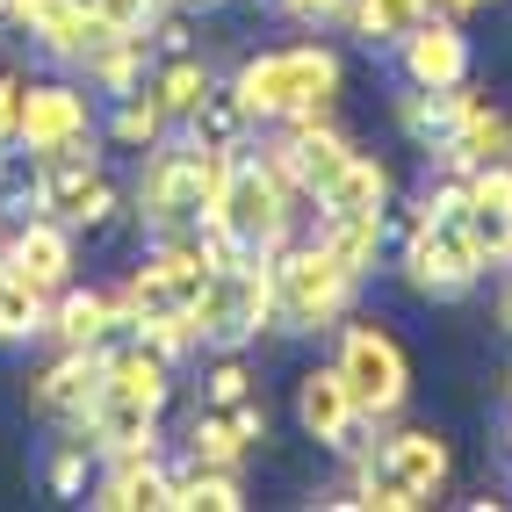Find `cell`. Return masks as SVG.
<instances>
[{
  "mask_svg": "<svg viewBox=\"0 0 512 512\" xmlns=\"http://www.w3.org/2000/svg\"><path fill=\"white\" fill-rule=\"evenodd\" d=\"M246 505V484H238V469H217V462H195L174 469V498H166V512H238Z\"/></svg>",
  "mask_w": 512,
  "mask_h": 512,
  "instance_id": "obj_28",
  "label": "cell"
},
{
  "mask_svg": "<svg viewBox=\"0 0 512 512\" xmlns=\"http://www.w3.org/2000/svg\"><path fill=\"white\" fill-rule=\"evenodd\" d=\"M94 397H101V347H58V361H44L29 375V404H37L44 419L73 426V433L87 426Z\"/></svg>",
  "mask_w": 512,
  "mask_h": 512,
  "instance_id": "obj_14",
  "label": "cell"
},
{
  "mask_svg": "<svg viewBox=\"0 0 512 512\" xmlns=\"http://www.w3.org/2000/svg\"><path fill=\"white\" fill-rule=\"evenodd\" d=\"M238 397H253V375L238 354H217V368L202 375V404H238Z\"/></svg>",
  "mask_w": 512,
  "mask_h": 512,
  "instance_id": "obj_35",
  "label": "cell"
},
{
  "mask_svg": "<svg viewBox=\"0 0 512 512\" xmlns=\"http://www.w3.org/2000/svg\"><path fill=\"white\" fill-rule=\"evenodd\" d=\"M296 426H303V440H318V448L347 455L354 433H361L368 419H361L354 390L339 383V368H303V375H296Z\"/></svg>",
  "mask_w": 512,
  "mask_h": 512,
  "instance_id": "obj_15",
  "label": "cell"
},
{
  "mask_svg": "<svg viewBox=\"0 0 512 512\" xmlns=\"http://www.w3.org/2000/svg\"><path fill=\"white\" fill-rule=\"evenodd\" d=\"M397 65L412 87H462L469 80V37L455 15H426L412 37L397 44Z\"/></svg>",
  "mask_w": 512,
  "mask_h": 512,
  "instance_id": "obj_18",
  "label": "cell"
},
{
  "mask_svg": "<svg viewBox=\"0 0 512 512\" xmlns=\"http://www.w3.org/2000/svg\"><path fill=\"white\" fill-rule=\"evenodd\" d=\"M426 15H433L426 0H354V8H347L354 37H361L368 51H397V44L412 37V29H419Z\"/></svg>",
  "mask_w": 512,
  "mask_h": 512,
  "instance_id": "obj_30",
  "label": "cell"
},
{
  "mask_svg": "<svg viewBox=\"0 0 512 512\" xmlns=\"http://www.w3.org/2000/svg\"><path fill=\"white\" fill-rule=\"evenodd\" d=\"M152 94H159V109L174 116V123H188L202 101L217 94V73H210V58L202 51H166L159 65H152V80H145Z\"/></svg>",
  "mask_w": 512,
  "mask_h": 512,
  "instance_id": "obj_26",
  "label": "cell"
},
{
  "mask_svg": "<svg viewBox=\"0 0 512 512\" xmlns=\"http://www.w3.org/2000/svg\"><path fill=\"white\" fill-rule=\"evenodd\" d=\"M0 267H8L15 282H29L37 296H58L80 267V231H65L58 217H22L0 238Z\"/></svg>",
  "mask_w": 512,
  "mask_h": 512,
  "instance_id": "obj_11",
  "label": "cell"
},
{
  "mask_svg": "<svg viewBox=\"0 0 512 512\" xmlns=\"http://www.w3.org/2000/svg\"><path fill=\"white\" fill-rule=\"evenodd\" d=\"M267 152H275V166L296 181L303 202H318V188L354 159V138H347V130H332L325 116H296V123H282V138L267 145Z\"/></svg>",
  "mask_w": 512,
  "mask_h": 512,
  "instance_id": "obj_13",
  "label": "cell"
},
{
  "mask_svg": "<svg viewBox=\"0 0 512 512\" xmlns=\"http://www.w3.org/2000/svg\"><path fill=\"white\" fill-rule=\"evenodd\" d=\"M0 22L22 29V37H37L44 58L80 65V73L123 37V29H109V22L94 15V0H8V8H0Z\"/></svg>",
  "mask_w": 512,
  "mask_h": 512,
  "instance_id": "obj_10",
  "label": "cell"
},
{
  "mask_svg": "<svg viewBox=\"0 0 512 512\" xmlns=\"http://www.w3.org/2000/svg\"><path fill=\"white\" fill-rule=\"evenodd\" d=\"M166 498H174V469L152 455H109V469L94 476L87 505L94 512H166Z\"/></svg>",
  "mask_w": 512,
  "mask_h": 512,
  "instance_id": "obj_19",
  "label": "cell"
},
{
  "mask_svg": "<svg viewBox=\"0 0 512 512\" xmlns=\"http://www.w3.org/2000/svg\"><path fill=\"white\" fill-rule=\"evenodd\" d=\"M448 469H455L448 440H440L433 426H404V433H390L375 455H361V469H354V498H347V505L419 512V505H433L440 491H448Z\"/></svg>",
  "mask_w": 512,
  "mask_h": 512,
  "instance_id": "obj_4",
  "label": "cell"
},
{
  "mask_svg": "<svg viewBox=\"0 0 512 512\" xmlns=\"http://www.w3.org/2000/svg\"><path fill=\"white\" fill-rule=\"evenodd\" d=\"M94 138V94L73 87V80H29L22 94V152H65V145H80Z\"/></svg>",
  "mask_w": 512,
  "mask_h": 512,
  "instance_id": "obj_12",
  "label": "cell"
},
{
  "mask_svg": "<svg viewBox=\"0 0 512 512\" xmlns=\"http://www.w3.org/2000/svg\"><path fill=\"white\" fill-rule=\"evenodd\" d=\"M339 87H347V65H339L332 44H275V51H253L231 73V94L246 101V116L275 123V130L296 116H325Z\"/></svg>",
  "mask_w": 512,
  "mask_h": 512,
  "instance_id": "obj_2",
  "label": "cell"
},
{
  "mask_svg": "<svg viewBox=\"0 0 512 512\" xmlns=\"http://www.w3.org/2000/svg\"><path fill=\"white\" fill-rule=\"evenodd\" d=\"M296 217H303V195L296 181L275 166V152H231L224 159V181H217V202H210V217H202V231H217L224 246L238 253H275L296 238Z\"/></svg>",
  "mask_w": 512,
  "mask_h": 512,
  "instance_id": "obj_1",
  "label": "cell"
},
{
  "mask_svg": "<svg viewBox=\"0 0 512 512\" xmlns=\"http://www.w3.org/2000/svg\"><path fill=\"white\" fill-rule=\"evenodd\" d=\"M462 224L476 231L491 267L512 260V166H476L462 174Z\"/></svg>",
  "mask_w": 512,
  "mask_h": 512,
  "instance_id": "obj_20",
  "label": "cell"
},
{
  "mask_svg": "<svg viewBox=\"0 0 512 512\" xmlns=\"http://www.w3.org/2000/svg\"><path fill=\"white\" fill-rule=\"evenodd\" d=\"M339 383L354 390L361 404V419L368 426H383L404 412V397H412V361H404L397 347V332L390 325H375V318H354V325H339Z\"/></svg>",
  "mask_w": 512,
  "mask_h": 512,
  "instance_id": "obj_8",
  "label": "cell"
},
{
  "mask_svg": "<svg viewBox=\"0 0 512 512\" xmlns=\"http://www.w3.org/2000/svg\"><path fill=\"white\" fill-rule=\"evenodd\" d=\"M275 8H282L289 22H303V29H318V22H347L354 0H275Z\"/></svg>",
  "mask_w": 512,
  "mask_h": 512,
  "instance_id": "obj_38",
  "label": "cell"
},
{
  "mask_svg": "<svg viewBox=\"0 0 512 512\" xmlns=\"http://www.w3.org/2000/svg\"><path fill=\"white\" fill-rule=\"evenodd\" d=\"M253 130H260V123L246 116V101H238L231 87H217V94L188 116V138H195L202 152H224V159H231V152H246V145H253Z\"/></svg>",
  "mask_w": 512,
  "mask_h": 512,
  "instance_id": "obj_29",
  "label": "cell"
},
{
  "mask_svg": "<svg viewBox=\"0 0 512 512\" xmlns=\"http://www.w3.org/2000/svg\"><path fill=\"white\" fill-rule=\"evenodd\" d=\"M166 130H174V116L159 109V94L152 87H130V94H116V116H109V145H123V152H152Z\"/></svg>",
  "mask_w": 512,
  "mask_h": 512,
  "instance_id": "obj_31",
  "label": "cell"
},
{
  "mask_svg": "<svg viewBox=\"0 0 512 512\" xmlns=\"http://www.w3.org/2000/svg\"><path fill=\"white\" fill-rule=\"evenodd\" d=\"M101 397L145 404V412H166L174 404V361H166L152 339L130 332L123 347H101Z\"/></svg>",
  "mask_w": 512,
  "mask_h": 512,
  "instance_id": "obj_16",
  "label": "cell"
},
{
  "mask_svg": "<svg viewBox=\"0 0 512 512\" xmlns=\"http://www.w3.org/2000/svg\"><path fill=\"white\" fill-rule=\"evenodd\" d=\"M267 440V412L260 397H238V404H202L195 426H188V455L195 462H217V469H238L253 448Z\"/></svg>",
  "mask_w": 512,
  "mask_h": 512,
  "instance_id": "obj_17",
  "label": "cell"
},
{
  "mask_svg": "<svg viewBox=\"0 0 512 512\" xmlns=\"http://www.w3.org/2000/svg\"><path fill=\"white\" fill-rule=\"evenodd\" d=\"M44 332L58 339V347H109V332H130L123 311H116V289H80V282H65L51 296V318Z\"/></svg>",
  "mask_w": 512,
  "mask_h": 512,
  "instance_id": "obj_21",
  "label": "cell"
},
{
  "mask_svg": "<svg viewBox=\"0 0 512 512\" xmlns=\"http://www.w3.org/2000/svg\"><path fill=\"white\" fill-rule=\"evenodd\" d=\"M448 174H476V166H512V116H498L491 101H476V109L455 123V138L433 152Z\"/></svg>",
  "mask_w": 512,
  "mask_h": 512,
  "instance_id": "obj_24",
  "label": "cell"
},
{
  "mask_svg": "<svg viewBox=\"0 0 512 512\" xmlns=\"http://www.w3.org/2000/svg\"><path fill=\"white\" fill-rule=\"evenodd\" d=\"M318 238L339 253V267H347L354 282H368L375 260H383V246H390V210H375V217H325Z\"/></svg>",
  "mask_w": 512,
  "mask_h": 512,
  "instance_id": "obj_27",
  "label": "cell"
},
{
  "mask_svg": "<svg viewBox=\"0 0 512 512\" xmlns=\"http://www.w3.org/2000/svg\"><path fill=\"white\" fill-rule=\"evenodd\" d=\"M311 210H318V224H325V217H375V210H390V166L368 159V152H354V159L318 188Z\"/></svg>",
  "mask_w": 512,
  "mask_h": 512,
  "instance_id": "obj_25",
  "label": "cell"
},
{
  "mask_svg": "<svg viewBox=\"0 0 512 512\" xmlns=\"http://www.w3.org/2000/svg\"><path fill=\"white\" fill-rule=\"evenodd\" d=\"M51 491L58 498H87V440H65L51 455Z\"/></svg>",
  "mask_w": 512,
  "mask_h": 512,
  "instance_id": "obj_37",
  "label": "cell"
},
{
  "mask_svg": "<svg viewBox=\"0 0 512 512\" xmlns=\"http://www.w3.org/2000/svg\"><path fill=\"white\" fill-rule=\"evenodd\" d=\"M476 8H484V0H476Z\"/></svg>",
  "mask_w": 512,
  "mask_h": 512,
  "instance_id": "obj_42",
  "label": "cell"
},
{
  "mask_svg": "<svg viewBox=\"0 0 512 512\" xmlns=\"http://www.w3.org/2000/svg\"><path fill=\"white\" fill-rule=\"evenodd\" d=\"M397 267H404V282H412V296H426V303H455V296H469L491 275L476 231L462 217H426V210L412 217V231H404Z\"/></svg>",
  "mask_w": 512,
  "mask_h": 512,
  "instance_id": "obj_7",
  "label": "cell"
},
{
  "mask_svg": "<svg viewBox=\"0 0 512 512\" xmlns=\"http://www.w3.org/2000/svg\"><path fill=\"white\" fill-rule=\"evenodd\" d=\"M22 94H29V73L0 58V145H15V138H22Z\"/></svg>",
  "mask_w": 512,
  "mask_h": 512,
  "instance_id": "obj_36",
  "label": "cell"
},
{
  "mask_svg": "<svg viewBox=\"0 0 512 512\" xmlns=\"http://www.w3.org/2000/svg\"><path fill=\"white\" fill-rule=\"evenodd\" d=\"M267 267H275V325L282 332H332L361 289L325 238H289V246L267 253Z\"/></svg>",
  "mask_w": 512,
  "mask_h": 512,
  "instance_id": "obj_5",
  "label": "cell"
},
{
  "mask_svg": "<svg viewBox=\"0 0 512 512\" xmlns=\"http://www.w3.org/2000/svg\"><path fill=\"white\" fill-rule=\"evenodd\" d=\"M87 455H152L159 448V412H145V404H123V397H94V412L80 426Z\"/></svg>",
  "mask_w": 512,
  "mask_h": 512,
  "instance_id": "obj_23",
  "label": "cell"
},
{
  "mask_svg": "<svg viewBox=\"0 0 512 512\" xmlns=\"http://www.w3.org/2000/svg\"><path fill=\"white\" fill-rule=\"evenodd\" d=\"M505 448H512V426H505Z\"/></svg>",
  "mask_w": 512,
  "mask_h": 512,
  "instance_id": "obj_41",
  "label": "cell"
},
{
  "mask_svg": "<svg viewBox=\"0 0 512 512\" xmlns=\"http://www.w3.org/2000/svg\"><path fill=\"white\" fill-rule=\"evenodd\" d=\"M224 181V152H202L195 138H159L145 152V174H138V217L152 224V238L166 231H202Z\"/></svg>",
  "mask_w": 512,
  "mask_h": 512,
  "instance_id": "obj_3",
  "label": "cell"
},
{
  "mask_svg": "<svg viewBox=\"0 0 512 512\" xmlns=\"http://www.w3.org/2000/svg\"><path fill=\"white\" fill-rule=\"evenodd\" d=\"M188 8H217V0H188Z\"/></svg>",
  "mask_w": 512,
  "mask_h": 512,
  "instance_id": "obj_40",
  "label": "cell"
},
{
  "mask_svg": "<svg viewBox=\"0 0 512 512\" xmlns=\"http://www.w3.org/2000/svg\"><path fill=\"white\" fill-rule=\"evenodd\" d=\"M37 210L58 217L65 231H109V224H116L123 195H116V181H109V166H101L94 138L37 159Z\"/></svg>",
  "mask_w": 512,
  "mask_h": 512,
  "instance_id": "obj_9",
  "label": "cell"
},
{
  "mask_svg": "<svg viewBox=\"0 0 512 512\" xmlns=\"http://www.w3.org/2000/svg\"><path fill=\"white\" fill-rule=\"evenodd\" d=\"M505 325H512V289H505Z\"/></svg>",
  "mask_w": 512,
  "mask_h": 512,
  "instance_id": "obj_39",
  "label": "cell"
},
{
  "mask_svg": "<svg viewBox=\"0 0 512 512\" xmlns=\"http://www.w3.org/2000/svg\"><path fill=\"white\" fill-rule=\"evenodd\" d=\"M267 325H275V267H267V253H231V260H217L210 282H202V296H195V332H202V347L238 354V347H253Z\"/></svg>",
  "mask_w": 512,
  "mask_h": 512,
  "instance_id": "obj_6",
  "label": "cell"
},
{
  "mask_svg": "<svg viewBox=\"0 0 512 512\" xmlns=\"http://www.w3.org/2000/svg\"><path fill=\"white\" fill-rule=\"evenodd\" d=\"M51 318V296H37L29 282H15L8 267H0V347H22V339H37Z\"/></svg>",
  "mask_w": 512,
  "mask_h": 512,
  "instance_id": "obj_32",
  "label": "cell"
},
{
  "mask_svg": "<svg viewBox=\"0 0 512 512\" xmlns=\"http://www.w3.org/2000/svg\"><path fill=\"white\" fill-rule=\"evenodd\" d=\"M94 15L123 29V37H152V22L166 15V0H94Z\"/></svg>",
  "mask_w": 512,
  "mask_h": 512,
  "instance_id": "obj_34",
  "label": "cell"
},
{
  "mask_svg": "<svg viewBox=\"0 0 512 512\" xmlns=\"http://www.w3.org/2000/svg\"><path fill=\"white\" fill-rule=\"evenodd\" d=\"M145 51H152V37H116L109 51H101L94 65H87V87L94 94H130V87H145Z\"/></svg>",
  "mask_w": 512,
  "mask_h": 512,
  "instance_id": "obj_33",
  "label": "cell"
},
{
  "mask_svg": "<svg viewBox=\"0 0 512 512\" xmlns=\"http://www.w3.org/2000/svg\"><path fill=\"white\" fill-rule=\"evenodd\" d=\"M476 101H484V94H476L469 80H462V87H412V94L397 101V123H404V138H412L419 152H440Z\"/></svg>",
  "mask_w": 512,
  "mask_h": 512,
  "instance_id": "obj_22",
  "label": "cell"
}]
</instances>
